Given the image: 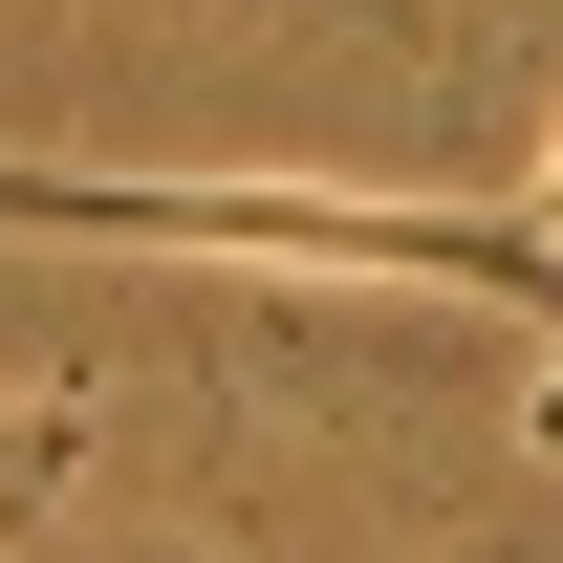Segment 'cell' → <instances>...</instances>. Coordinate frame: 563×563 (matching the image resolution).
I'll list each match as a JSON object with an SVG mask.
<instances>
[{
	"instance_id": "2",
	"label": "cell",
	"mask_w": 563,
	"mask_h": 563,
	"mask_svg": "<svg viewBox=\"0 0 563 563\" xmlns=\"http://www.w3.org/2000/svg\"><path fill=\"white\" fill-rule=\"evenodd\" d=\"M66 455H87V412H22V390H0V520H44Z\"/></svg>"
},
{
	"instance_id": "3",
	"label": "cell",
	"mask_w": 563,
	"mask_h": 563,
	"mask_svg": "<svg viewBox=\"0 0 563 563\" xmlns=\"http://www.w3.org/2000/svg\"><path fill=\"white\" fill-rule=\"evenodd\" d=\"M542 239H563V131H542Z\"/></svg>"
},
{
	"instance_id": "1",
	"label": "cell",
	"mask_w": 563,
	"mask_h": 563,
	"mask_svg": "<svg viewBox=\"0 0 563 563\" xmlns=\"http://www.w3.org/2000/svg\"><path fill=\"white\" fill-rule=\"evenodd\" d=\"M0 239H131V261H282V282H433V303H520L563 347V239L477 196H303V174H44L0 152Z\"/></svg>"
}]
</instances>
